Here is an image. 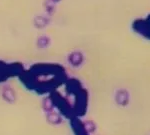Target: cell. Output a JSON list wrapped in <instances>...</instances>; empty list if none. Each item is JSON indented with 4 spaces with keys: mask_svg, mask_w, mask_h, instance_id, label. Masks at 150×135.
I'll list each match as a JSON object with an SVG mask.
<instances>
[{
    "mask_svg": "<svg viewBox=\"0 0 150 135\" xmlns=\"http://www.w3.org/2000/svg\"><path fill=\"white\" fill-rule=\"evenodd\" d=\"M133 29L143 37L150 39V25L145 19H137L133 22Z\"/></svg>",
    "mask_w": 150,
    "mask_h": 135,
    "instance_id": "cell-1",
    "label": "cell"
},
{
    "mask_svg": "<svg viewBox=\"0 0 150 135\" xmlns=\"http://www.w3.org/2000/svg\"><path fill=\"white\" fill-rule=\"evenodd\" d=\"M71 126L75 135H89L87 130L85 129L84 123L78 119V117L71 118Z\"/></svg>",
    "mask_w": 150,
    "mask_h": 135,
    "instance_id": "cell-2",
    "label": "cell"
},
{
    "mask_svg": "<svg viewBox=\"0 0 150 135\" xmlns=\"http://www.w3.org/2000/svg\"><path fill=\"white\" fill-rule=\"evenodd\" d=\"M129 99H130V96H129V93H128L127 90L125 89H120L116 92V95H115V101L118 105L120 106H126L129 102Z\"/></svg>",
    "mask_w": 150,
    "mask_h": 135,
    "instance_id": "cell-3",
    "label": "cell"
},
{
    "mask_svg": "<svg viewBox=\"0 0 150 135\" xmlns=\"http://www.w3.org/2000/svg\"><path fill=\"white\" fill-rule=\"evenodd\" d=\"M48 121L53 124H58L61 122V116L59 114H57L56 112L51 111L48 113Z\"/></svg>",
    "mask_w": 150,
    "mask_h": 135,
    "instance_id": "cell-4",
    "label": "cell"
},
{
    "mask_svg": "<svg viewBox=\"0 0 150 135\" xmlns=\"http://www.w3.org/2000/svg\"><path fill=\"white\" fill-rule=\"evenodd\" d=\"M83 123H84L85 129L87 130V132H88V133H92L93 131H95L96 125L94 124V122H92V121H85V122H83Z\"/></svg>",
    "mask_w": 150,
    "mask_h": 135,
    "instance_id": "cell-5",
    "label": "cell"
},
{
    "mask_svg": "<svg viewBox=\"0 0 150 135\" xmlns=\"http://www.w3.org/2000/svg\"><path fill=\"white\" fill-rule=\"evenodd\" d=\"M145 20H146V21H147V23H148L149 25H150V14L148 15V17H147L146 19H145Z\"/></svg>",
    "mask_w": 150,
    "mask_h": 135,
    "instance_id": "cell-6",
    "label": "cell"
}]
</instances>
